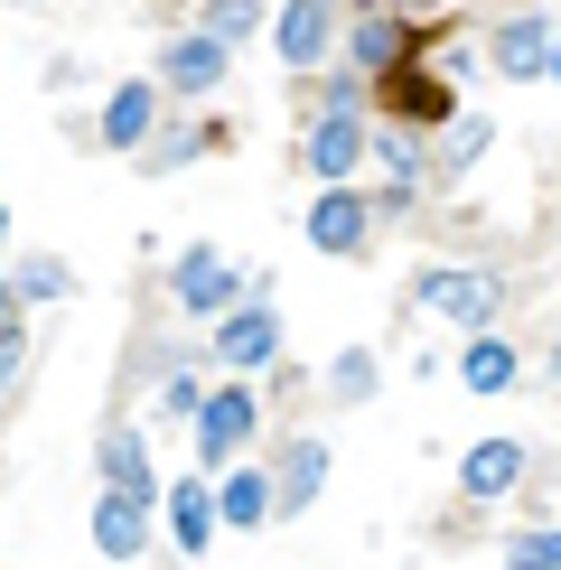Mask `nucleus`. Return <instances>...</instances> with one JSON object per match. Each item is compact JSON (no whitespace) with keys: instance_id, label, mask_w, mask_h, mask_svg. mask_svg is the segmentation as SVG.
Listing matches in <instances>:
<instances>
[{"instance_id":"nucleus-11","label":"nucleus","mask_w":561,"mask_h":570,"mask_svg":"<svg viewBox=\"0 0 561 570\" xmlns=\"http://www.w3.org/2000/svg\"><path fill=\"white\" fill-rule=\"evenodd\" d=\"M150 112H159V85H112V104H104V150H140V140H150Z\"/></svg>"},{"instance_id":"nucleus-21","label":"nucleus","mask_w":561,"mask_h":570,"mask_svg":"<svg viewBox=\"0 0 561 570\" xmlns=\"http://www.w3.org/2000/svg\"><path fill=\"white\" fill-rule=\"evenodd\" d=\"M505 561H524V570H561V533H514V542H505Z\"/></svg>"},{"instance_id":"nucleus-9","label":"nucleus","mask_w":561,"mask_h":570,"mask_svg":"<svg viewBox=\"0 0 561 570\" xmlns=\"http://www.w3.org/2000/svg\"><path fill=\"white\" fill-rule=\"evenodd\" d=\"M234 299V263H225V253H187V263H178V308H187V318H216V308Z\"/></svg>"},{"instance_id":"nucleus-3","label":"nucleus","mask_w":561,"mask_h":570,"mask_svg":"<svg viewBox=\"0 0 561 570\" xmlns=\"http://www.w3.org/2000/svg\"><path fill=\"white\" fill-rule=\"evenodd\" d=\"M244 440H253V393H244V384L206 393V402H197V459H206V468H225Z\"/></svg>"},{"instance_id":"nucleus-29","label":"nucleus","mask_w":561,"mask_h":570,"mask_svg":"<svg viewBox=\"0 0 561 570\" xmlns=\"http://www.w3.org/2000/svg\"><path fill=\"white\" fill-rule=\"evenodd\" d=\"M552 374H561V337H552Z\"/></svg>"},{"instance_id":"nucleus-7","label":"nucleus","mask_w":561,"mask_h":570,"mask_svg":"<svg viewBox=\"0 0 561 570\" xmlns=\"http://www.w3.org/2000/svg\"><path fill=\"white\" fill-rule=\"evenodd\" d=\"M216 76H225V38H216V29H197V38H169V47H159V85H169V94H206Z\"/></svg>"},{"instance_id":"nucleus-23","label":"nucleus","mask_w":561,"mask_h":570,"mask_svg":"<svg viewBox=\"0 0 561 570\" xmlns=\"http://www.w3.org/2000/svg\"><path fill=\"white\" fill-rule=\"evenodd\" d=\"M478 150H486V122H450V169H468Z\"/></svg>"},{"instance_id":"nucleus-25","label":"nucleus","mask_w":561,"mask_h":570,"mask_svg":"<svg viewBox=\"0 0 561 570\" xmlns=\"http://www.w3.org/2000/svg\"><path fill=\"white\" fill-rule=\"evenodd\" d=\"M159 402H169V412H178V421H197V402H206V393H197V384H187V374H169V393H159Z\"/></svg>"},{"instance_id":"nucleus-2","label":"nucleus","mask_w":561,"mask_h":570,"mask_svg":"<svg viewBox=\"0 0 561 570\" xmlns=\"http://www.w3.org/2000/svg\"><path fill=\"white\" fill-rule=\"evenodd\" d=\"M412 299L440 308V318H459V327H486V318H496V281H486V272H421Z\"/></svg>"},{"instance_id":"nucleus-17","label":"nucleus","mask_w":561,"mask_h":570,"mask_svg":"<svg viewBox=\"0 0 561 570\" xmlns=\"http://www.w3.org/2000/svg\"><path fill=\"white\" fill-rule=\"evenodd\" d=\"M216 505H225V524H263V514L280 505V487L263 478V468H234V478H225V495H216Z\"/></svg>"},{"instance_id":"nucleus-26","label":"nucleus","mask_w":561,"mask_h":570,"mask_svg":"<svg viewBox=\"0 0 561 570\" xmlns=\"http://www.w3.org/2000/svg\"><path fill=\"white\" fill-rule=\"evenodd\" d=\"M19 299H29V291H0V327H10V308H19Z\"/></svg>"},{"instance_id":"nucleus-13","label":"nucleus","mask_w":561,"mask_h":570,"mask_svg":"<svg viewBox=\"0 0 561 570\" xmlns=\"http://www.w3.org/2000/svg\"><path fill=\"white\" fill-rule=\"evenodd\" d=\"M459 478H468V495H505L514 478H524V449H514V440H478Z\"/></svg>"},{"instance_id":"nucleus-20","label":"nucleus","mask_w":561,"mask_h":570,"mask_svg":"<svg viewBox=\"0 0 561 570\" xmlns=\"http://www.w3.org/2000/svg\"><path fill=\"white\" fill-rule=\"evenodd\" d=\"M206 29H216L225 47H234V38H253V29H263V0H216V10H206Z\"/></svg>"},{"instance_id":"nucleus-14","label":"nucleus","mask_w":561,"mask_h":570,"mask_svg":"<svg viewBox=\"0 0 561 570\" xmlns=\"http://www.w3.org/2000/svg\"><path fill=\"white\" fill-rule=\"evenodd\" d=\"M216 524H225V505H216L197 478H187V487L169 495V533H178V552H206V533H216Z\"/></svg>"},{"instance_id":"nucleus-1","label":"nucleus","mask_w":561,"mask_h":570,"mask_svg":"<svg viewBox=\"0 0 561 570\" xmlns=\"http://www.w3.org/2000/svg\"><path fill=\"white\" fill-rule=\"evenodd\" d=\"M374 104H384L393 122H421V131H431V122H450V112H459V104H450V85H440L431 66L412 57V47H403L393 66H384V76H374Z\"/></svg>"},{"instance_id":"nucleus-22","label":"nucleus","mask_w":561,"mask_h":570,"mask_svg":"<svg viewBox=\"0 0 561 570\" xmlns=\"http://www.w3.org/2000/svg\"><path fill=\"white\" fill-rule=\"evenodd\" d=\"M337 393H346V402H365V393H374V355H365V346H346V355H337Z\"/></svg>"},{"instance_id":"nucleus-28","label":"nucleus","mask_w":561,"mask_h":570,"mask_svg":"<svg viewBox=\"0 0 561 570\" xmlns=\"http://www.w3.org/2000/svg\"><path fill=\"white\" fill-rule=\"evenodd\" d=\"M0 253H10V216H0Z\"/></svg>"},{"instance_id":"nucleus-8","label":"nucleus","mask_w":561,"mask_h":570,"mask_svg":"<svg viewBox=\"0 0 561 570\" xmlns=\"http://www.w3.org/2000/svg\"><path fill=\"white\" fill-rule=\"evenodd\" d=\"M365 225H374V216H365V197H346V178L309 206V244H318V253H365Z\"/></svg>"},{"instance_id":"nucleus-24","label":"nucleus","mask_w":561,"mask_h":570,"mask_svg":"<svg viewBox=\"0 0 561 570\" xmlns=\"http://www.w3.org/2000/svg\"><path fill=\"white\" fill-rule=\"evenodd\" d=\"M19 365H29V346H19V327H0V393L19 384Z\"/></svg>"},{"instance_id":"nucleus-27","label":"nucleus","mask_w":561,"mask_h":570,"mask_svg":"<svg viewBox=\"0 0 561 570\" xmlns=\"http://www.w3.org/2000/svg\"><path fill=\"white\" fill-rule=\"evenodd\" d=\"M543 76H552V85H561V38H552V66H543Z\"/></svg>"},{"instance_id":"nucleus-19","label":"nucleus","mask_w":561,"mask_h":570,"mask_svg":"<svg viewBox=\"0 0 561 570\" xmlns=\"http://www.w3.org/2000/svg\"><path fill=\"white\" fill-rule=\"evenodd\" d=\"M104 478L122 495H150V449H140V431H112L104 440Z\"/></svg>"},{"instance_id":"nucleus-15","label":"nucleus","mask_w":561,"mask_h":570,"mask_svg":"<svg viewBox=\"0 0 561 570\" xmlns=\"http://www.w3.org/2000/svg\"><path fill=\"white\" fill-rule=\"evenodd\" d=\"M272 487H280V505H309V495L327 487V449H318V440H291V449H280V478H272Z\"/></svg>"},{"instance_id":"nucleus-10","label":"nucleus","mask_w":561,"mask_h":570,"mask_svg":"<svg viewBox=\"0 0 561 570\" xmlns=\"http://www.w3.org/2000/svg\"><path fill=\"white\" fill-rule=\"evenodd\" d=\"M140 542H150V533H140V495L104 487V505H94V552H104V561H131Z\"/></svg>"},{"instance_id":"nucleus-5","label":"nucleus","mask_w":561,"mask_h":570,"mask_svg":"<svg viewBox=\"0 0 561 570\" xmlns=\"http://www.w3.org/2000/svg\"><path fill=\"white\" fill-rule=\"evenodd\" d=\"M356 159H365V122H356L346 104H327L318 122H309V169L337 187V178H356Z\"/></svg>"},{"instance_id":"nucleus-4","label":"nucleus","mask_w":561,"mask_h":570,"mask_svg":"<svg viewBox=\"0 0 561 570\" xmlns=\"http://www.w3.org/2000/svg\"><path fill=\"white\" fill-rule=\"evenodd\" d=\"M327 38H337V0H291V10L272 19L280 66H318V57H327Z\"/></svg>"},{"instance_id":"nucleus-6","label":"nucleus","mask_w":561,"mask_h":570,"mask_svg":"<svg viewBox=\"0 0 561 570\" xmlns=\"http://www.w3.org/2000/svg\"><path fill=\"white\" fill-rule=\"evenodd\" d=\"M216 355L234 374H253V365H272L280 355V318H272V299H253V308H234V318L216 327Z\"/></svg>"},{"instance_id":"nucleus-16","label":"nucleus","mask_w":561,"mask_h":570,"mask_svg":"<svg viewBox=\"0 0 561 570\" xmlns=\"http://www.w3.org/2000/svg\"><path fill=\"white\" fill-rule=\"evenodd\" d=\"M403 47H412V29H403L393 10H365V19H356V66H365V76H384Z\"/></svg>"},{"instance_id":"nucleus-12","label":"nucleus","mask_w":561,"mask_h":570,"mask_svg":"<svg viewBox=\"0 0 561 570\" xmlns=\"http://www.w3.org/2000/svg\"><path fill=\"white\" fill-rule=\"evenodd\" d=\"M543 66H552L543 19H496V76H543Z\"/></svg>"},{"instance_id":"nucleus-18","label":"nucleus","mask_w":561,"mask_h":570,"mask_svg":"<svg viewBox=\"0 0 561 570\" xmlns=\"http://www.w3.org/2000/svg\"><path fill=\"white\" fill-rule=\"evenodd\" d=\"M459 374H468V393H505L514 384V346L505 337H478V346L459 355Z\"/></svg>"}]
</instances>
